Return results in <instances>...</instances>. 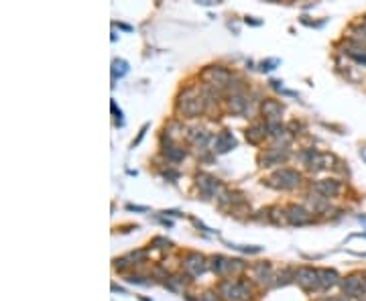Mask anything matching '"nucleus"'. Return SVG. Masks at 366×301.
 <instances>
[{
    "mask_svg": "<svg viewBox=\"0 0 366 301\" xmlns=\"http://www.w3.org/2000/svg\"><path fill=\"white\" fill-rule=\"evenodd\" d=\"M204 96L196 94L192 88H188L186 92L179 96V110L186 116H200L204 112Z\"/></svg>",
    "mask_w": 366,
    "mask_h": 301,
    "instance_id": "nucleus-1",
    "label": "nucleus"
},
{
    "mask_svg": "<svg viewBox=\"0 0 366 301\" xmlns=\"http://www.w3.org/2000/svg\"><path fill=\"white\" fill-rule=\"evenodd\" d=\"M220 295L226 299V301H244L248 295H250V289L246 283L242 281H224L220 285Z\"/></svg>",
    "mask_w": 366,
    "mask_h": 301,
    "instance_id": "nucleus-2",
    "label": "nucleus"
},
{
    "mask_svg": "<svg viewBox=\"0 0 366 301\" xmlns=\"http://www.w3.org/2000/svg\"><path fill=\"white\" fill-rule=\"evenodd\" d=\"M270 182H277V184H274V188L293 190V188H297L301 184V175L297 171H293V169H281V171H277L270 177Z\"/></svg>",
    "mask_w": 366,
    "mask_h": 301,
    "instance_id": "nucleus-3",
    "label": "nucleus"
},
{
    "mask_svg": "<svg viewBox=\"0 0 366 301\" xmlns=\"http://www.w3.org/2000/svg\"><path fill=\"white\" fill-rule=\"evenodd\" d=\"M202 76H204V80H206L212 88H224V86L230 84V74H228L224 68H220V66H212V68L204 70Z\"/></svg>",
    "mask_w": 366,
    "mask_h": 301,
    "instance_id": "nucleus-4",
    "label": "nucleus"
},
{
    "mask_svg": "<svg viewBox=\"0 0 366 301\" xmlns=\"http://www.w3.org/2000/svg\"><path fill=\"white\" fill-rule=\"evenodd\" d=\"M295 279H297V283L303 289H318L322 285L320 283V270H316L312 266H301V268H297Z\"/></svg>",
    "mask_w": 366,
    "mask_h": 301,
    "instance_id": "nucleus-5",
    "label": "nucleus"
},
{
    "mask_svg": "<svg viewBox=\"0 0 366 301\" xmlns=\"http://www.w3.org/2000/svg\"><path fill=\"white\" fill-rule=\"evenodd\" d=\"M236 146V138H234V134L230 132V130H222L218 136H216V140H214V150L216 153H228V150H232Z\"/></svg>",
    "mask_w": 366,
    "mask_h": 301,
    "instance_id": "nucleus-6",
    "label": "nucleus"
},
{
    "mask_svg": "<svg viewBox=\"0 0 366 301\" xmlns=\"http://www.w3.org/2000/svg\"><path fill=\"white\" fill-rule=\"evenodd\" d=\"M314 190L324 196V198H334L340 194V182H334V179H320L314 184Z\"/></svg>",
    "mask_w": 366,
    "mask_h": 301,
    "instance_id": "nucleus-7",
    "label": "nucleus"
},
{
    "mask_svg": "<svg viewBox=\"0 0 366 301\" xmlns=\"http://www.w3.org/2000/svg\"><path fill=\"white\" fill-rule=\"evenodd\" d=\"M287 150L283 148H279V146H274V148H268L266 153L260 157V165L262 167H272V165H279V163H283L285 159H287Z\"/></svg>",
    "mask_w": 366,
    "mask_h": 301,
    "instance_id": "nucleus-8",
    "label": "nucleus"
},
{
    "mask_svg": "<svg viewBox=\"0 0 366 301\" xmlns=\"http://www.w3.org/2000/svg\"><path fill=\"white\" fill-rule=\"evenodd\" d=\"M196 179H198V188H200V190H202V194H204V196H208V198L216 196V192L220 190L218 179H214V177H210V175H206V173H200Z\"/></svg>",
    "mask_w": 366,
    "mask_h": 301,
    "instance_id": "nucleus-9",
    "label": "nucleus"
},
{
    "mask_svg": "<svg viewBox=\"0 0 366 301\" xmlns=\"http://www.w3.org/2000/svg\"><path fill=\"white\" fill-rule=\"evenodd\" d=\"M183 264H186V268L190 270V273L194 275V277H200L204 270H206V258L202 256V254H198V252H192V254H188L186 256V260H183Z\"/></svg>",
    "mask_w": 366,
    "mask_h": 301,
    "instance_id": "nucleus-10",
    "label": "nucleus"
},
{
    "mask_svg": "<svg viewBox=\"0 0 366 301\" xmlns=\"http://www.w3.org/2000/svg\"><path fill=\"white\" fill-rule=\"evenodd\" d=\"M287 218L291 224H297V226H303L310 222V212L303 210L301 206H289L287 208Z\"/></svg>",
    "mask_w": 366,
    "mask_h": 301,
    "instance_id": "nucleus-11",
    "label": "nucleus"
},
{
    "mask_svg": "<svg viewBox=\"0 0 366 301\" xmlns=\"http://www.w3.org/2000/svg\"><path fill=\"white\" fill-rule=\"evenodd\" d=\"M342 289H344V293H346V295H350V297H356V295L364 293L362 277H358V275H352V277H348V279L342 283Z\"/></svg>",
    "mask_w": 366,
    "mask_h": 301,
    "instance_id": "nucleus-12",
    "label": "nucleus"
},
{
    "mask_svg": "<svg viewBox=\"0 0 366 301\" xmlns=\"http://www.w3.org/2000/svg\"><path fill=\"white\" fill-rule=\"evenodd\" d=\"M260 110H262V114H264L266 118L277 120V118L283 114V104L277 102V100H264L262 106H260Z\"/></svg>",
    "mask_w": 366,
    "mask_h": 301,
    "instance_id": "nucleus-13",
    "label": "nucleus"
},
{
    "mask_svg": "<svg viewBox=\"0 0 366 301\" xmlns=\"http://www.w3.org/2000/svg\"><path fill=\"white\" fill-rule=\"evenodd\" d=\"M264 134H266V126L254 124V126H250V128L246 130V140L252 142V144H258V142L264 138Z\"/></svg>",
    "mask_w": 366,
    "mask_h": 301,
    "instance_id": "nucleus-14",
    "label": "nucleus"
},
{
    "mask_svg": "<svg viewBox=\"0 0 366 301\" xmlns=\"http://www.w3.org/2000/svg\"><path fill=\"white\" fill-rule=\"evenodd\" d=\"M338 273L336 270H332V268H322L320 270V283H322V287H334L336 283H338Z\"/></svg>",
    "mask_w": 366,
    "mask_h": 301,
    "instance_id": "nucleus-15",
    "label": "nucleus"
},
{
    "mask_svg": "<svg viewBox=\"0 0 366 301\" xmlns=\"http://www.w3.org/2000/svg\"><path fill=\"white\" fill-rule=\"evenodd\" d=\"M228 266H230V258H224V256H214L212 258V268L216 270L218 275H226Z\"/></svg>",
    "mask_w": 366,
    "mask_h": 301,
    "instance_id": "nucleus-16",
    "label": "nucleus"
},
{
    "mask_svg": "<svg viewBox=\"0 0 366 301\" xmlns=\"http://www.w3.org/2000/svg\"><path fill=\"white\" fill-rule=\"evenodd\" d=\"M230 110L232 112H236V114H242V112H246V100H244L240 94H234L232 98H230Z\"/></svg>",
    "mask_w": 366,
    "mask_h": 301,
    "instance_id": "nucleus-17",
    "label": "nucleus"
},
{
    "mask_svg": "<svg viewBox=\"0 0 366 301\" xmlns=\"http://www.w3.org/2000/svg\"><path fill=\"white\" fill-rule=\"evenodd\" d=\"M128 72V64L124 62V59H114L112 62V78L116 80V78H122Z\"/></svg>",
    "mask_w": 366,
    "mask_h": 301,
    "instance_id": "nucleus-18",
    "label": "nucleus"
},
{
    "mask_svg": "<svg viewBox=\"0 0 366 301\" xmlns=\"http://www.w3.org/2000/svg\"><path fill=\"white\" fill-rule=\"evenodd\" d=\"M254 277L258 281H268L270 279V264L268 262H258L254 266Z\"/></svg>",
    "mask_w": 366,
    "mask_h": 301,
    "instance_id": "nucleus-19",
    "label": "nucleus"
},
{
    "mask_svg": "<svg viewBox=\"0 0 366 301\" xmlns=\"http://www.w3.org/2000/svg\"><path fill=\"white\" fill-rule=\"evenodd\" d=\"M165 155H167L169 161L179 163V161H183V157H186V150L179 148V146H167V148H165Z\"/></svg>",
    "mask_w": 366,
    "mask_h": 301,
    "instance_id": "nucleus-20",
    "label": "nucleus"
},
{
    "mask_svg": "<svg viewBox=\"0 0 366 301\" xmlns=\"http://www.w3.org/2000/svg\"><path fill=\"white\" fill-rule=\"evenodd\" d=\"M190 138H192L196 144H202V146H204V144L208 142V132H206V130H198V128H196V130H192Z\"/></svg>",
    "mask_w": 366,
    "mask_h": 301,
    "instance_id": "nucleus-21",
    "label": "nucleus"
},
{
    "mask_svg": "<svg viewBox=\"0 0 366 301\" xmlns=\"http://www.w3.org/2000/svg\"><path fill=\"white\" fill-rule=\"evenodd\" d=\"M152 246H155V248H169V246H171V242H169L167 238L157 236V238H152Z\"/></svg>",
    "mask_w": 366,
    "mask_h": 301,
    "instance_id": "nucleus-22",
    "label": "nucleus"
},
{
    "mask_svg": "<svg viewBox=\"0 0 366 301\" xmlns=\"http://www.w3.org/2000/svg\"><path fill=\"white\" fill-rule=\"evenodd\" d=\"M126 258H128V260H134V262H136V260H144V258H146V250H138V252H130V254L126 256Z\"/></svg>",
    "mask_w": 366,
    "mask_h": 301,
    "instance_id": "nucleus-23",
    "label": "nucleus"
},
{
    "mask_svg": "<svg viewBox=\"0 0 366 301\" xmlns=\"http://www.w3.org/2000/svg\"><path fill=\"white\" fill-rule=\"evenodd\" d=\"M277 64H279L277 59H274V62H262V64H260V70H262V72H270V70H274L272 66H277Z\"/></svg>",
    "mask_w": 366,
    "mask_h": 301,
    "instance_id": "nucleus-24",
    "label": "nucleus"
},
{
    "mask_svg": "<svg viewBox=\"0 0 366 301\" xmlns=\"http://www.w3.org/2000/svg\"><path fill=\"white\" fill-rule=\"evenodd\" d=\"M350 55L356 59V62H360V64H366V53H356V51H350Z\"/></svg>",
    "mask_w": 366,
    "mask_h": 301,
    "instance_id": "nucleus-25",
    "label": "nucleus"
},
{
    "mask_svg": "<svg viewBox=\"0 0 366 301\" xmlns=\"http://www.w3.org/2000/svg\"><path fill=\"white\" fill-rule=\"evenodd\" d=\"M146 128H148V124H144V126H142V128H140V132H138V136H136V140H134V142H132V146H136V144H138V142H140V140H142V136H144V132H146Z\"/></svg>",
    "mask_w": 366,
    "mask_h": 301,
    "instance_id": "nucleus-26",
    "label": "nucleus"
},
{
    "mask_svg": "<svg viewBox=\"0 0 366 301\" xmlns=\"http://www.w3.org/2000/svg\"><path fill=\"white\" fill-rule=\"evenodd\" d=\"M126 281H128V283H136V285H146V283L142 281V277H136V275H130Z\"/></svg>",
    "mask_w": 366,
    "mask_h": 301,
    "instance_id": "nucleus-27",
    "label": "nucleus"
},
{
    "mask_svg": "<svg viewBox=\"0 0 366 301\" xmlns=\"http://www.w3.org/2000/svg\"><path fill=\"white\" fill-rule=\"evenodd\" d=\"M200 301H218V299H216V297H214V295H212V293H204V295H202V299H200Z\"/></svg>",
    "mask_w": 366,
    "mask_h": 301,
    "instance_id": "nucleus-28",
    "label": "nucleus"
},
{
    "mask_svg": "<svg viewBox=\"0 0 366 301\" xmlns=\"http://www.w3.org/2000/svg\"><path fill=\"white\" fill-rule=\"evenodd\" d=\"M128 210H134V212H146V208H142V206H128Z\"/></svg>",
    "mask_w": 366,
    "mask_h": 301,
    "instance_id": "nucleus-29",
    "label": "nucleus"
},
{
    "mask_svg": "<svg viewBox=\"0 0 366 301\" xmlns=\"http://www.w3.org/2000/svg\"><path fill=\"white\" fill-rule=\"evenodd\" d=\"M246 22H250V24H260V20H254L252 16H246Z\"/></svg>",
    "mask_w": 366,
    "mask_h": 301,
    "instance_id": "nucleus-30",
    "label": "nucleus"
},
{
    "mask_svg": "<svg viewBox=\"0 0 366 301\" xmlns=\"http://www.w3.org/2000/svg\"><path fill=\"white\" fill-rule=\"evenodd\" d=\"M362 285H364V291H366V273L362 275Z\"/></svg>",
    "mask_w": 366,
    "mask_h": 301,
    "instance_id": "nucleus-31",
    "label": "nucleus"
}]
</instances>
